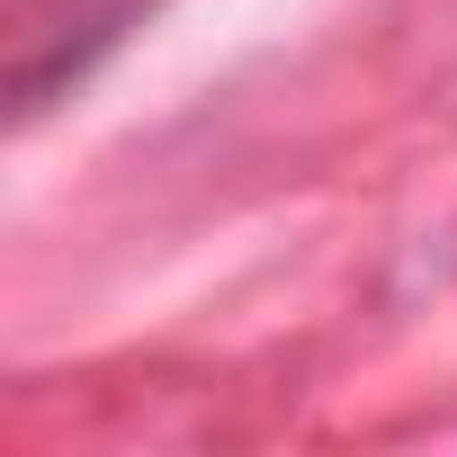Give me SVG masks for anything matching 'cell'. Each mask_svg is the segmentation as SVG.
<instances>
[{
	"instance_id": "6da1fadb",
	"label": "cell",
	"mask_w": 457,
	"mask_h": 457,
	"mask_svg": "<svg viewBox=\"0 0 457 457\" xmlns=\"http://www.w3.org/2000/svg\"><path fill=\"white\" fill-rule=\"evenodd\" d=\"M153 0H19V28H10V90L19 117H37L63 81H81Z\"/></svg>"
}]
</instances>
